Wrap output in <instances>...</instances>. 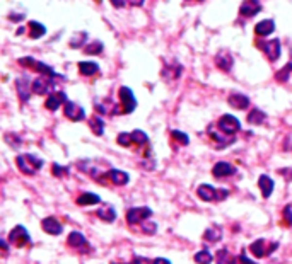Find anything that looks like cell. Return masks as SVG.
<instances>
[{
    "instance_id": "cell-15",
    "label": "cell",
    "mask_w": 292,
    "mask_h": 264,
    "mask_svg": "<svg viewBox=\"0 0 292 264\" xmlns=\"http://www.w3.org/2000/svg\"><path fill=\"white\" fill-rule=\"evenodd\" d=\"M106 179L115 186H127L130 182L128 174L125 170H118V169H110L106 172Z\"/></svg>"
},
{
    "instance_id": "cell-27",
    "label": "cell",
    "mask_w": 292,
    "mask_h": 264,
    "mask_svg": "<svg viewBox=\"0 0 292 264\" xmlns=\"http://www.w3.org/2000/svg\"><path fill=\"white\" fill-rule=\"evenodd\" d=\"M75 203L79 206H91V205H99L101 198L96 195V193H82L79 198L75 199Z\"/></svg>"
},
{
    "instance_id": "cell-39",
    "label": "cell",
    "mask_w": 292,
    "mask_h": 264,
    "mask_svg": "<svg viewBox=\"0 0 292 264\" xmlns=\"http://www.w3.org/2000/svg\"><path fill=\"white\" fill-rule=\"evenodd\" d=\"M52 172H53V176H56V178H62V176H65V174L70 172V169H69V167L58 165V164H53V165H52Z\"/></svg>"
},
{
    "instance_id": "cell-9",
    "label": "cell",
    "mask_w": 292,
    "mask_h": 264,
    "mask_svg": "<svg viewBox=\"0 0 292 264\" xmlns=\"http://www.w3.org/2000/svg\"><path fill=\"white\" fill-rule=\"evenodd\" d=\"M9 242L14 247H26L31 244V235L22 225H16L9 233Z\"/></svg>"
},
{
    "instance_id": "cell-24",
    "label": "cell",
    "mask_w": 292,
    "mask_h": 264,
    "mask_svg": "<svg viewBox=\"0 0 292 264\" xmlns=\"http://www.w3.org/2000/svg\"><path fill=\"white\" fill-rule=\"evenodd\" d=\"M261 11V4L260 2H255V0H248V2H243L239 7V14L243 17H253L258 12Z\"/></svg>"
},
{
    "instance_id": "cell-11",
    "label": "cell",
    "mask_w": 292,
    "mask_h": 264,
    "mask_svg": "<svg viewBox=\"0 0 292 264\" xmlns=\"http://www.w3.org/2000/svg\"><path fill=\"white\" fill-rule=\"evenodd\" d=\"M120 104H122V113L123 115H132L137 108V99L133 96V92L130 91L128 87H120Z\"/></svg>"
},
{
    "instance_id": "cell-25",
    "label": "cell",
    "mask_w": 292,
    "mask_h": 264,
    "mask_svg": "<svg viewBox=\"0 0 292 264\" xmlns=\"http://www.w3.org/2000/svg\"><path fill=\"white\" fill-rule=\"evenodd\" d=\"M258 188L261 189V196H263L265 199L270 198V195L274 193V181H272L270 176H267V174H263V176H260V179H258Z\"/></svg>"
},
{
    "instance_id": "cell-7",
    "label": "cell",
    "mask_w": 292,
    "mask_h": 264,
    "mask_svg": "<svg viewBox=\"0 0 292 264\" xmlns=\"http://www.w3.org/2000/svg\"><path fill=\"white\" fill-rule=\"evenodd\" d=\"M277 247H278L277 242H270V240L267 239H258L250 246V252L253 254L255 257H267L270 256Z\"/></svg>"
},
{
    "instance_id": "cell-17",
    "label": "cell",
    "mask_w": 292,
    "mask_h": 264,
    "mask_svg": "<svg viewBox=\"0 0 292 264\" xmlns=\"http://www.w3.org/2000/svg\"><path fill=\"white\" fill-rule=\"evenodd\" d=\"M216 65L219 66L222 72H229L234 65V58L227 50H220L219 53L216 55Z\"/></svg>"
},
{
    "instance_id": "cell-12",
    "label": "cell",
    "mask_w": 292,
    "mask_h": 264,
    "mask_svg": "<svg viewBox=\"0 0 292 264\" xmlns=\"http://www.w3.org/2000/svg\"><path fill=\"white\" fill-rule=\"evenodd\" d=\"M63 111H65V116L70 121H82V119H86V111H84V108L73 101H67L65 104H63Z\"/></svg>"
},
{
    "instance_id": "cell-41",
    "label": "cell",
    "mask_w": 292,
    "mask_h": 264,
    "mask_svg": "<svg viewBox=\"0 0 292 264\" xmlns=\"http://www.w3.org/2000/svg\"><path fill=\"white\" fill-rule=\"evenodd\" d=\"M5 142H7L11 147H14V148H18V147L21 145V138H19L18 135H12V133H7V135H5Z\"/></svg>"
},
{
    "instance_id": "cell-28",
    "label": "cell",
    "mask_w": 292,
    "mask_h": 264,
    "mask_svg": "<svg viewBox=\"0 0 292 264\" xmlns=\"http://www.w3.org/2000/svg\"><path fill=\"white\" fill-rule=\"evenodd\" d=\"M203 239H205L207 242H212V244L217 242V240L222 239V229H220L219 225H216V223H214V225H210L209 229L203 232Z\"/></svg>"
},
{
    "instance_id": "cell-32",
    "label": "cell",
    "mask_w": 292,
    "mask_h": 264,
    "mask_svg": "<svg viewBox=\"0 0 292 264\" xmlns=\"http://www.w3.org/2000/svg\"><path fill=\"white\" fill-rule=\"evenodd\" d=\"M99 70V65L96 62H79V72L86 77H91Z\"/></svg>"
},
{
    "instance_id": "cell-36",
    "label": "cell",
    "mask_w": 292,
    "mask_h": 264,
    "mask_svg": "<svg viewBox=\"0 0 292 264\" xmlns=\"http://www.w3.org/2000/svg\"><path fill=\"white\" fill-rule=\"evenodd\" d=\"M87 39V33H77L75 38H72L69 41V45L72 46V48H82V45L86 43Z\"/></svg>"
},
{
    "instance_id": "cell-13",
    "label": "cell",
    "mask_w": 292,
    "mask_h": 264,
    "mask_svg": "<svg viewBox=\"0 0 292 264\" xmlns=\"http://www.w3.org/2000/svg\"><path fill=\"white\" fill-rule=\"evenodd\" d=\"M181 72H183V66H181L178 62H166L164 63V68H163L161 77H163L166 82L171 83V82H174V80L180 79Z\"/></svg>"
},
{
    "instance_id": "cell-2",
    "label": "cell",
    "mask_w": 292,
    "mask_h": 264,
    "mask_svg": "<svg viewBox=\"0 0 292 264\" xmlns=\"http://www.w3.org/2000/svg\"><path fill=\"white\" fill-rule=\"evenodd\" d=\"M18 62L21 66H26V68H29V70H35V72L41 73V75H45V77H52V79H63V77H60V73H56L52 66L38 62V60H35L33 56H22V58H19Z\"/></svg>"
},
{
    "instance_id": "cell-34",
    "label": "cell",
    "mask_w": 292,
    "mask_h": 264,
    "mask_svg": "<svg viewBox=\"0 0 292 264\" xmlns=\"http://www.w3.org/2000/svg\"><path fill=\"white\" fill-rule=\"evenodd\" d=\"M193 259H195V263H197V264H212L214 256H212V252H210V250L203 249V250H199V252L195 254Z\"/></svg>"
},
{
    "instance_id": "cell-33",
    "label": "cell",
    "mask_w": 292,
    "mask_h": 264,
    "mask_svg": "<svg viewBox=\"0 0 292 264\" xmlns=\"http://www.w3.org/2000/svg\"><path fill=\"white\" fill-rule=\"evenodd\" d=\"M217 264H237V259L227 249H220L216 257Z\"/></svg>"
},
{
    "instance_id": "cell-3",
    "label": "cell",
    "mask_w": 292,
    "mask_h": 264,
    "mask_svg": "<svg viewBox=\"0 0 292 264\" xmlns=\"http://www.w3.org/2000/svg\"><path fill=\"white\" fill-rule=\"evenodd\" d=\"M116 142L122 147H132V143L139 147H147L149 145V136L142 130H133L132 133H120Z\"/></svg>"
},
{
    "instance_id": "cell-1",
    "label": "cell",
    "mask_w": 292,
    "mask_h": 264,
    "mask_svg": "<svg viewBox=\"0 0 292 264\" xmlns=\"http://www.w3.org/2000/svg\"><path fill=\"white\" fill-rule=\"evenodd\" d=\"M16 165L26 176H35L39 169L43 167V159L33 155V153H24V155L16 157Z\"/></svg>"
},
{
    "instance_id": "cell-47",
    "label": "cell",
    "mask_w": 292,
    "mask_h": 264,
    "mask_svg": "<svg viewBox=\"0 0 292 264\" xmlns=\"http://www.w3.org/2000/svg\"><path fill=\"white\" fill-rule=\"evenodd\" d=\"M0 246H2V249H4V252H7V250H9L7 242H5V240H0Z\"/></svg>"
},
{
    "instance_id": "cell-37",
    "label": "cell",
    "mask_w": 292,
    "mask_h": 264,
    "mask_svg": "<svg viewBox=\"0 0 292 264\" xmlns=\"http://www.w3.org/2000/svg\"><path fill=\"white\" fill-rule=\"evenodd\" d=\"M292 72V62L289 63V65H285L282 70H278L277 75H275V79H277V82H285V80H289V75H291Z\"/></svg>"
},
{
    "instance_id": "cell-22",
    "label": "cell",
    "mask_w": 292,
    "mask_h": 264,
    "mask_svg": "<svg viewBox=\"0 0 292 264\" xmlns=\"http://www.w3.org/2000/svg\"><path fill=\"white\" fill-rule=\"evenodd\" d=\"M16 87H18V96L19 99H21V102H28L29 87H33V83H29L28 77H19V79H16Z\"/></svg>"
},
{
    "instance_id": "cell-21",
    "label": "cell",
    "mask_w": 292,
    "mask_h": 264,
    "mask_svg": "<svg viewBox=\"0 0 292 264\" xmlns=\"http://www.w3.org/2000/svg\"><path fill=\"white\" fill-rule=\"evenodd\" d=\"M227 102H229L231 108L243 111V109H246L248 106H250V98L241 94V92H233V94L229 96V99H227Z\"/></svg>"
},
{
    "instance_id": "cell-18",
    "label": "cell",
    "mask_w": 292,
    "mask_h": 264,
    "mask_svg": "<svg viewBox=\"0 0 292 264\" xmlns=\"http://www.w3.org/2000/svg\"><path fill=\"white\" fill-rule=\"evenodd\" d=\"M67 101H69V99H67L65 92L58 91V92H55V94L48 96V99H46V102H45V108L48 109V111H56V109H58L62 104H65Z\"/></svg>"
},
{
    "instance_id": "cell-29",
    "label": "cell",
    "mask_w": 292,
    "mask_h": 264,
    "mask_svg": "<svg viewBox=\"0 0 292 264\" xmlns=\"http://www.w3.org/2000/svg\"><path fill=\"white\" fill-rule=\"evenodd\" d=\"M89 128L96 136H101L105 133V121H103L101 116H92L89 119Z\"/></svg>"
},
{
    "instance_id": "cell-23",
    "label": "cell",
    "mask_w": 292,
    "mask_h": 264,
    "mask_svg": "<svg viewBox=\"0 0 292 264\" xmlns=\"http://www.w3.org/2000/svg\"><path fill=\"white\" fill-rule=\"evenodd\" d=\"M274 31H275V22L272 19H263V21H260L255 26V34L260 36V38H267Z\"/></svg>"
},
{
    "instance_id": "cell-14",
    "label": "cell",
    "mask_w": 292,
    "mask_h": 264,
    "mask_svg": "<svg viewBox=\"0 0 292 264\" xmlns=\"http://www.w3.org/2000/svg\"><path fill=\"white\" fill-rule=\"evenodd\" d=\"M209 136L214 142V147H216V148H226V147L233 145V143L236 142L234 136H227V135H224L222 132L217 133L216 130H212V128L209 130Z\"/></svg>"
},
{
    "instance_id": "cell-26",
    "label": "cell",
    "mask_w": 292,
    "mask_h": 264,
    "mask_svg": "<svg viewBox=\"0 0 292 264\" xmlns=\"http://www.w3.org/2000/svg\"><path fill=\"white\" fill-rule=\"evenodd\" d=\"M28 29H29V38L31 39H39L46 34V28L38 21H29L28 22Z\"/></svg>"
},
{
    "instance_id": "cell-48",
    "label": "cell",
    "mask_w": 292,
    "mask_h": 264,
    "mask_svg": "<svg viewBox=\"0 0 292 264\" xmlns=\"http://www.w3.org/2000/svg\"><path fill=\"white\" fill-rule=\"evenodd\" d=\"M111 264H118V263H111ZM125 264H140V259H137V257H133L132 263H125Z\"/></svg>"
},
{
    "instance_id": "cell-45",
    "label": "cell",
    "mask_w": 292,
    "mask_h": 264,
    "mask_svg": "<svg viewBox=\"0 0 292 264\" xmlns=\"http://www.w3.org/2000/svg\"><path fill=\"white\" fill-rule=\"evenodd\" d=\"M9 17L14 19V22H21L22 19H24V14H14V12H12V14L9 16Z\"/></svg>"
},
{
    "instance_id": "cell-30",
    "label": "cell",
    "mask_w": 292,
    "mask_h": 264,
    "mask_svg": "<svg viewBox=\"0 0 292 264\" xmlns=\"http://www.w3.org/2000/svg\"><path fill=\"white\" fill-rule=\"evenodd\" d=\"M265 119H267V113L258 108L251 109L250 115H248V123L250 125H261V123H265Z\"/></svg>"
},
{
    "instance_id": "cell-31",
    "label": "cell",
    "mask_w": 292,
    "mask_h": 264,
    "mask_svg": "<svg viewBox=\"0 0 292 264\" xmlns=\"http://www.w3.org/2000/svg\"><path fill=\"white\" fill-rule=\"evenodd\" d=\"M97 218H101L103 222H115L116 220V212L113 206H106V208H101V210H97L96 212Z\"/></svg>"
},
{
    "instance_id": "cell-49",
    "label": "cell",
    "mask_w": 292,
    "mask_h": 264,
    "mask_svg": "<svg viewBox=\"0 0 292 264\" xmlns=\"http://www.w3.org/2000/svg\"><path fill=\"white\" fill-rule=\"evenodd\" d=\"M111 4H113V5H116V7H122V5H125V2H116V0H113Z\"/></svg>"
},
{
    "instance_id": "cell-4",
    "label": "cell",
    "mask_w": 292,
    "mask_h": 264,
    "mask_svg": "<svg viewBox=\"0 0 292 264\" xmlns=\"http://www.w3.org/2000/svg\"><path fill=\"white\" fill-rule=\"evenodd\" d=\"M197 195L203 201H224L229 196V191L227 189H217L210 184H202L197 189Z\"/></svg>"
},
{
    "instance_id": "cell-16",
    "label": "cell",
    "mask_w": 292,
    "mask_h": 264,
    "mask_svg": "<svg viewBox=\"0 0 292 264\" xmlns=\"http://www.w3.org/2000/svg\"><path fill=\"white\" fill-rule=\"evenodd\" d=\"M41 227L46 233H50V235H60V233L63 232V225L55 218V216H46V218H43Z\"/></svg>"
},
{
    "instance_id": "cell-40",
    "label": "cell",
    "mask_w": 292,
    "mask_h": 264,
    "mask_svg": "<svg viewBox=\"0 0 292 264\" xmlns=\"http://www.w3.org/2000/svg\"><path fill=\"white\" fill-rule=\"evenodd\" d=\"M282 215H284V223L285 227H292V206H285L284 212H282Z\"/></svg>"
},
{
    "instance_id": "cell-43",
    "label": "cell",
    "mask_w": 292,
    "mask_h": 264,
    "mask_svg": "<svg viewBox=\"0 0 292 264\" xmlns=\"http://www.w3.org/2000/svg\"><path fill=\"white\" fill-rule=\"evenodd\" d=\"M237 264H256L255 261H251L250 257H246V254H239V257H237Z\"/></svg>"
},
{
    "instance_id": "cell-19",
    "label": "cell",
    "mask_w": 292,
    "mask_h": 264,
    "mask_svg": "<svg viewBox=\"0 0 292 264\" xmlns=\"http://www.w3.org/2000/svg\"><path fill=\"white\" fill-rule=\"evenodd\" d=\"M212 174H214V178H219V179L229 178V176L236 174V167L229 162H219L212 167Z\"/></svg>"
},
{
    "instance_id": "cell-20",
    "label": "cell",
    "mask_w": 292,
    "mask_h": 264,
    "mask_svg": "<svg viewBox=\"0 0 292 264\" xmlns=\"http://www.w3.org/2000/svg\"><path fill=\"white\" fill-rule=\"evenodd\" d=\"M67 246L72 247V249L82 250V249H87V247H89V244H87V239H86V235H84V233L70 232L69 239H67Z\"/></svg>"
},
{
    "instance_id": "cell-8",
    "label": "cell",
    "mask_w": 292,
    "mask_h": 264,
    "mask_svg": "<svg viewBox=\"0 0 292 264\" xmlns=\"http://www.w3.org/2000/svg\"><path fill=\"white\" fill-rule=\"evenodd\" d=\"M258 48L265 53L270 62H277L282 55V46H280V39H268V41H260L258 43Z\"/></svg>"
},
{
    "instance_id": "cell-38",
    "label": "cell",
    "mask_w": 292,
    "mask_h": 264,
    "mask_svg": "<svg viewBox=\"0 0 292 264\" xmlns=\"http://www.w3.org/2000/svg\"><path fill=\"white\" fill-rule=\"evenodd\" d=\"M171 136H173V140L180 142L181 145H188V143H190L188 135H186V133H183V132H180V130H173V132H171Z\"/></svg>"
},
{
    "instance_id": "cell-42",
    "label": "cell",
    "mask_w": 292,
    "mask_h": 264,
    "mask_svg": "<svg viewBox=\"0 0 292 264\" xmlns=\"http://www.w3.org/2000/svg\"><path fill=\"white\" fill-rule=\"evenodd\" d=\"M142 232L144 233H147V235H150V233H156L157 232V223H154V222H146L142 225Z\"/></svg>"
},
{
    "instance_id": "cell-46",
    "label": "cell",
    "mask_w": 292,
    "mask_h": 264,
    "mask_svg": "<svg viewBox=\"0 0 292 264\" xmlns=\"http://www.w3.org/2000/svg\"><path fill=\"white\" fill-rule=\"evenodd\" d=\"M280 174L287 179V174H289V181L292 179V169H280Z\"/></svg>"
},
{
    "instance_id": "cell-10",
    "label": "cell",
    "mask_w": 292,
    "mask_h": 264,
    "mask_svg": "<svg viewBox=\"0 0 292 264\" xmlns=\"http://www.w3.org/2000/svg\"><path fill=\"white\" fill-rule=\"evenodd\" d=\"M217 126H219V132H222L224 135H227V136H233L234 133L241 130L239 119L233 115H224L222 118L217 121Z\"/></svg>"
},
{
    "instance_id": "cell-6",
    "label": "cell",
    "mask_w": 292,
    "mask_h": 264,
    "mask_svg": "<svg viewBox=\"0 0 292 264\" xmlns=\"http://www.w3.org/2000/svg\"><path fill=\"white\" fill-rule=\"evenodd\" d=\"M33 92L38 96H45L48 94V92H52V94H55L56 91V83H55V79H52V77H45V75H39L38 79L33 82Z\"/></svg>"
},
{
    "instance_id": "cell-44",
    "label": "cell",
    "mask_w": 292,
    "mask_h": 264,
    "mask_svg": "<svg viewBox=\"0 0 292 264\" xmlns=\"http://www.w3.org/2000/svg\"><path fill=\"white\" fill-rule=\"evenodd\" d=\"M150 264H171V261L166 259V257H156V259H152Z\"/></svg>"
},
{
    "instance_id": "cell-35",
    "label": "cell",
    "mask_w": 292,
    "mask_h": 264,
    "mask_svg": "<svg viewBox=\"0 0 292 264\" xmlns=\"http://www.w3.org/2000/svg\"><path fill=\"white\" fill-rule=\"evenodd\" d=\"M103 48H105V45L101 41H92L84 48V53H87V55H99V53H103Z\"/></svg>"
},
{
    "instance_id": "cell-5",
    "label": "cell",
    "mask_w": 292,
    "mask_h": 264,
    "mask_svg": "<svg viewBox=\"0 0 292 264\" xmlns=\"http://www.w3.org/2000/svg\"><path fill=\"white\" fill-rule=\"evenodd\" d=\"M150 216H152V210H150L149 206L130 208L128 212H127V222H128V225H144Z\"/></svg>"
}]
</instances>
